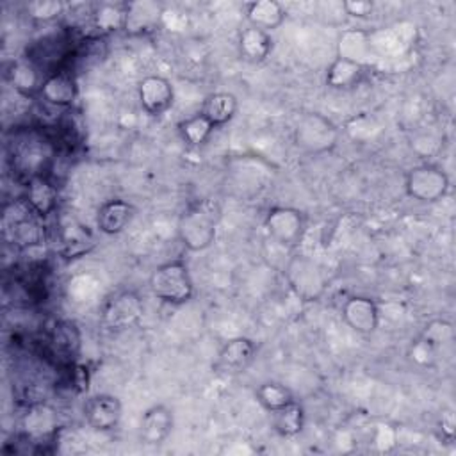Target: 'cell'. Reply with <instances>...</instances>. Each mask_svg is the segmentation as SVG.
<instances>
[{
    "mask_svg": "<svg viewBox=\"0 0 456 456\" xmlns=\"http://www.w3.org/2000/svg\"><path fill=\"white\" fill-rule=\"evenodd\" d=\"M285 276L290 289L305 301L317 299L326 285L322 269L308 256H292L285 265Z\"/></svg>",
    "mask_w": 456,
    "mask_h": 456,
    "instance_id": "cell-10",
    "label": "cell"
},
{
    "mask_svg": "<svg viewBox=\"0 0 456 456\" xmlns=\"http://www.w3.org/2000/svg\"><path fill=\"white\" fill-rule=\"evenodd\" d=\"M175 426V417H173V410L166 404H151L150 408L144 410V413L141 415V422H139V440L144 445L155 447V445H162Z\"/></svg>",
    "mask_w": 456,
    "mask_h": 456,
    "instance_id": "cell-16",
    "label": "cell"
},
{
    "mask_svg": "<svg viewBox=\"0 0 456 456\" xmlns=\"http://www.w3.org/2000/svg\"><path fill=\"white\" fill-rule=\"evenodd\" d=\"M271 424L280 436H296L305 428V408L294 399L289 404L271 411Z\"/></svg>",
    "mask_w": 456,
    "mask_h": 456,
    "instance_id": "cell-28",
    "label": "cell"
},
{
    "mask_svg": "<svg viewBox=\"0 0 456 456\" xmlns=\"http://www.w3.org/2000/svg\"><path fill=\"white\" fill-rule=\"evenodd\" d=\"M294 141L306 153H324L337 144L338 128L331 119L312 112L299 119L294 130Z\"/></svg>",
    "mask_w": 456,
    "mask_h": 456,
    "instance_id": "cell-8",
    "label": "cell"
},
{
    "mask_svg": "<svg viewBox=\"0 0 456 456\" xmlns=\"http://www.w3.org/2000/svg\"><path fill=\"white\" fill-rule=\"evenodd\" d=\"M137 96L148 116L166 114L175 102V89L166 77L148 75L137 86Z\"/></svg>",
    "mask_w": 456,
    "mask_h": 456,
    "instance_id": "cell-14",
    "label": "cell"
},
{
    "mask_svg": "<svg viewBox=\"0 0 456 456\" xmlns=\"http://www.w3.org/2000/svg\"><path fill=\"white\" fill-rule=\"evenodd\" d=\"M264 226L276 244L281 248H296L306 232V217L296 207L280 205L267 210Z\"/></svg>",
    "mask_w": 456,
    "mask_h": 456,
    "instance_id": "cell-7",
    "label": "cell"
},
{
    "mask_svg": "<svg viewBox=\"0 0 456 456\" xmlns=\"http://www.w3.org/2000/svg\"><path fill=\"white\" fill-rule=\"evenodd\" d=\"M57 433V413L45 403H30L21 417V435L28 436L39 451Z\"/></svg>",
    "mask_w": 456,
    "mask_h": 456,
    "instance_id": "cell-12",
    "label": "cell"
},
{
    "mask_svg": "<svg viewBox=\"0 0 456 456\" xmlns=\"http://www.w3.org/2000/svg\"><path fill=\"white\" fill-rule=\"evenodd\" d=\"M365 66L344 57H337L326 69V84L333 89H351L365 75Z\"/></svg>",
    "mask_w": 456,
    "mask_h": 456,
    "instance_id": "cell-27",
    "label": "cell"
},
{
    "mask_svg": "<svg viewBox=\"0 0 456 456\" xmlns=\"http://www.w3.org/2000/svg\"><path fill=\"white\" fill-rule=\"evenodd\" d=\"M239 102L237 96L233 93L228 91H216L205 96L200 112L216 126H223L228 121L233 119L235 112H237Z\"/></svg>",
    "mask_w": 456,
    "mask_h": 456,
    "instance_id": "cell-26",
    "label": "cell"
},
{
    "mask_svg": "<svg viewBox=\"0 0 456 456\" xmlns=\"http://www.w3.org/2000/svg\"><path fill=\"white\" fill-rule=\"evenodd\" d=\"M45 344L50 358L55 363L62 367H73L82 347V337L77 322L69 319L55 321L46 335Z\"/></svg>",
    "mask_w": 456,
    "mask_h": 456,
    "instance_id": "cell-11",
    "label": "cell"
},
{
    "mask_svg": "<svg viewBox=\"0 0 456 456\" xmlns=\"http://www.w3.org/2000/svg\"><path fill=\"white\" fill-rule=\"evenodd\" d=\"M25 12L37 23H52L64 12V2L61 0H34L25 5Z\"/></svg>",
    "mask_w": 456,
    "mask_h": 456,
    "instance_id": "cell-33",
    "label": "cell"
},
{
    "mask_svg": "<svg viewBox=\"0 0 456 456\" xmlns=\"http://www.w3.org/2000/svg\"><path fill=\"white\" fill-rule=\"evenodd\" d=\"M219 208L210 201H198L183 210L178 219V239L189 251H203L212 246L217 233Z\"/></svg>",
    "mask_w": 456,
    "mask_h": 456,
    "instance_id": "cell-2",
    "label": "cell"
},
{
    "mask_svg": "<svg viewBox=\"0 0 456 456\" xmlns=\"http://www.w3.org/2000/svg\"><path fill=\"white\" fill-rule=\"evenodd\" d=\"M440 429H442V436L447 442L454 440V415L451 410L442 411V428Z\"/></svg>",
    "mask_w": 456,
    "mask_h": 456,
    "instance_id": "cell-35",
    "label": "cell"
},
{
    "mask_svg": "<svg viewBox=\"0 0 456 456\" xmlns=\"http://www.w3.org/2000/svg\"><path fill=\"white\" fill-rule=\"evenodd\" d=\"M84 419L94 431H112L118 428L123 413L121 401L112 394H94L84 403Z\"/></svg>",
    "mask_w": 456,
    "mask_h": 456,
    "instance_id": "cell-13",
    "label": "cell"
},
{
    "mask_svg": "<svg viewBox=\"0 0 456 456\" xmlns=\"http://www.w3.org/2000/svg\"><path fill=\"white\" fill-rule=\"evenodd\" d=\"M150 290L157 299L173 306L191 301L194 283L185 262L169 260L157 265L150 276Z\"/></svg>",
    "mask_w": 456,
    "mask_h": 456,
    "instance_id": "cell-3",
    "label": "cell"
},
{
    "mask_svg": "<svg viewBox=\"0 0 456 456\" xmlns=\"http://www.w3.org/2000/svg\"><path fill=\"white\" fill-rule=\"evenodd\" d=\"M244 14L248 20V25L262 28L265 32H271L278 28L285 18L287 12L283 5L276 0H253L244 5Z\"/></svg>",
    "mask_w": 456,
    "mask_h": 456,
    "instance_id": "cell-25",
    "label": "cell"
},
{
    "mask_svg": "<svg viewBox=\"0 0 456 456\" xmlns=\"http://www.w3.org/2000/svg\"><path fill=\"white\" fill-rule=\"evenodd\" d=\"M93 25L100 34L125 30L126 21V2H102L94 5L93 12Z\"/></svg>",
    "mask_w": 456,
    "mask_h": 456,
    "instance_id": "cell-29",
    "label": "cell"
},
{
    "mask_svg": "<svg viewBox=\"0 0 456 456\" xmlns=\"http://www.w3.org/2000/svg\"><path fill=\"white\" fill-rule=\"evenodd\" d=\"M57 242H59V251L66 258H77L84 253H87L94 246V239L87 226L80 224L75 219H66L59 223L57 228Z\"/></svg>",
    "mask_w": 456,
    "mask_h": 456,
    "instance_id": "cell-22",
    "label": "cell"
},
{
    "mask_svg": "<svg viewBox=\"0 0 456 456\" xmlns=\"http://www.w3.org/2000/svg\"><path fill=\"white\" fill-rule=\"evenodd\" d=\"M176 130L187 146L200 148L210 139L216 126L201 112H196V114L178 121Z\"/></svg>",
    "mask_w": 456,
    "mask_h": 456,
    "instance_id": "cell-30",
    "label": "cell"
},
{
    "mask_svg": "<svg viewBox=\"0 0 456 456\" xmlns=\"http://www.w3.org/2000/svg\"><path fill=\"white\" fill-rule=\"evenodd\" d=\"M447 173L435 164H419L408 169L404 176L406 194L420 203H436L449 191Z\"/></svg>",
    "mask_w": 456,
    "mask_h": 456,
    "instance_id": "cell-5",
    "label": "cell"
},
{
    "mask_svg": "<svg viewBox=\"0 0 456 456\" xmlns=\"http://www.w3.org/2000/svg\"><path fill=\"white\" fill-rule=\"evenodd\" d=\"M342 321L360 335H370L379 324V308L374 299L367 296H351L344 301L340 310Z\"/></svg>",
    "mask_w": 456,
    "mask_h": 456,
    "instance_id": "cell-17",
    "label": "cell"
},
{
    "mask_svg": "<svg viewBox=\"0 0 456 456\" xmlns=\"http://www.w3.org/2000/svg\"><path fill=\"white\" fill-rule=\"evenodd\" d=\"M30 205L20 198L4 205L2 233L5 242L20 249L37 248L46 240V230Z\"/></svg>",
    "mask_w": 456,
    "mask_h": 456,
    "instance_id": "cell-1",
    "label": "cell"
},
{
    "mask_svg": "<svg viewBox=\"0 0 456 456\" xmlns=\"http://www.w3.org/2000/svg\"><path fill=\"white\" fill-rule=\"evenodd\" d=\"M4 77L11 87L23 98H39L45 73L27 57L14 59L5 64Z\"/></svg>",
    "mask_w": 456,
    "mask_h": 456,
    "instance_id": "cell-18",
    "label": "cell"
},
{
    "mask_svg": "<svg viewBox=\"0 0 456 456\" xmlns=\"http://www.w3.org/2000/svg\"><path fill=\"white\" fill-rule=\"evenodd\" d=\"M162 18V5L151 0L126 2L125 30L130 34H144L153 30Z\"/></svg>",
    "mask_w": 456,
    "mask_h": 456,
    "instance_id": "cell-24",
    "label": "cell"
},
{
    "mask_svg": "<svg viewBox=\"0 0 456 456\" xmlns=\"http://www.w3.org/2000/svg\"><path fill=\"white\" fill-rule=\"evenodd\" d=\"M255 397H256L258 404L264 410H267L269 413L278 410V408H281V406H285V404H289L290 401H294L292 392L285 385H281L278 381L260 383L256 387V390H255Z\"/></svg>",
    "mask_w": 456,
    "mask_h": 456,
    "instance_id": "cell-32",
    "label": "cell"
},
{
    "mask_svg": "<svg viewBox=\"0 0 456 456\" xmlns=\"http://www.w3.org/2000/svg\"><path fill=\"white\" fill-rule=\"evenodd\" d=\"M237 48H239V55L242 61L251 62V64H260L273 52L271 32H265L262 28L248 25L239 32Z\"/></svg>",
    "mask_w": 456,
    "mask_h": 456,
    "instance_id": "cell-23",
    "label": "cell"
},
{
    "mask_svg": "<svg viewBox=\"0 0 456 456\" xmlns=\"http://www.w3.org/2000/svg\"><path fill=\"white\" fill-rule=\"evenodd\" d=\"M144 314V303L134 290H119L110 296L102 308V326L119 333L137 326Z\"/></svg>",
    "mask_w": 456,
    "mask_h": 456,
    "instance_id": "cell-6",
    "label": "cell"
},
{
    "mask_svg": "<svg viewBox=\"0 0 456 456\" xmlns=\"http://www.w3.org/2000/svg\"><path fill=\"white\" fill-rule=\"evenodd\" d=\"M52 157L53 142L45 135L28 134L12 146V169L27 182L28 178L48 175Z\"/></svg>",
    "mask_w": 456,
    "mask_h": 456,
    "instance_id": "cell-4",
    "label": "cell"
},
{
    "mask_svg": "<svg viewBox=\"0 0 456 456\" xmlns=\"http://www.w3.org/2000/svg\"><path fill=\"white\" fill-rule=\"evenodd\" d=\"M256 342L249 337H233L226 340L216 358L214 367L223 374H239L251 365L256 356Z\"/></svg>",
    "mask_w": 456,
    "mask_h": 456,
    "instance_id": "cell-15",
    "label": "cell"
},
{
    "mask_svg": "<svg viewBox=\"0 0 456 456\" xmlns=\"http://www.w3.org/2000/svg\"><path fill=\"white\" fill-rule=\"evenodd\" d=\"M77 96L78 86L71 69H57L45 77L39 93V98L45 103L59 109H68L73 105Z\"/></svg>",
    "mask_w": 456,
    "mask_h": 456,
    "instance_id": "cell-19",
    "label": "cell"
},
{
    "mask_svg": "<svg viewBox=\"0 0 456 456\" xmlns=\"http://www.w3.org/2000/svg\"><path fill=\"white\" fill-rule=\"evenodd\" d=\"M454 338L452 324L447 321H431L422 333L411 342L408 356L419 367H431L438 362L444 346Z\"/></svg>",
    "mask_w": 456,
    "mask_h": 456,
    "instance_id": "cell-9",
    "label": "cell"
},
{
    "mask_svg": "<svg viewBox=\"0 0 456 456\" xmlns=\"http://www.w3.org/2000/svg\"><path fill=\"white\" fill-rule=\"evenodd\" d=\"M342 9L353 18H369L374 12V4L370 0H344Z\"/></svg>",
    "mask_w": 456,
    "mask_h": 456,
    "instance_id": "cell-34",
    "label": "cell"
},
{
    "mask_svg": "<svg viewBox=\"0 0 456 456\" xmlns=\"http://www.w3.org/2000/svg\"><path fill=\"white\" fill-rule=\"evenodd\" d=\"M30 208L39 216V217H48L55 214L57 203H59V191L57 185L50 180L48 175L43 176H34L25 182V191L21 196Z\"/></svg>",
    "mask_w": 456,
    "mask_h": 456,
    "instance_id": "cell-20",
    "label": "cell"
},
{
    "mask_svg": "<svg viewBox=\"0 0 456 456\" xmlns=\"http://www.w3.org/2000/svg\"><path fill=\"white\" fill-rule=\"evenodd\" d=\"M370 50V34L365 30H344L338 37V57L360 62L365 66V57Z\"/></svg>",
    "mask_w": 456,
    "mask_h": 456,
    "instance_id": "cell-31",
    "label": "cell"
},
{
    "mask_svg": "<svg viewBox=\"0 0 456 456\" xmlns=\"http://www.w3.org/2000/svg\"><path fill=\"white\" fill-rule=\"evenodd\" d=\"M134 216L135 208L132 203L121 198H114L100 205L96 214V226L105 235H118L132 223Z\"/></svg>",
    "mask_w": 456,
    "mask_h": 456,
    "instance_id": "cell-21",
    "label": "cell"
}]
</instances>
